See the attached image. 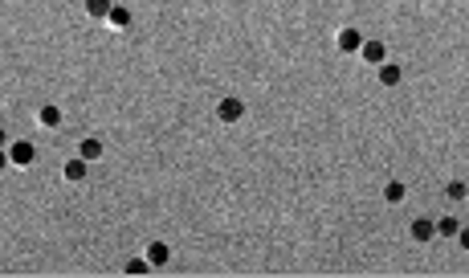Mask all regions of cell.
I'll return each instance as SVG.
<instances>
[{
    "mask_svg": "<svg viewBox=\"0 0 469 278\" xmlns=\"http://www.w3.org/2000/svg\"><path fill=\"white\" fill-rule=\"evenodd\" d=\"M61 176H66V180H70V185H82L86 176H90V164H86L82 156H74V160H70V164H66V168H61Z\"/></svg>",
    "mask_w": 469,
    "mask_h": 278,
    "instance_id": "obj_9",
    "label": "cell"
},
{
    "mask_svg": "<svg viewBox=\"0 0 469 278\" xmlns=\"http://www.w3.org/2000/svg\"><path fill=\"white\" fill-rule=\"evenodd\" d=\"M143 258L151 262V270H164V266H168V262H171V250H168V241H151Z\"/></svg>",
    "mask_w": 469,
    "mask_h": 278,
    "instance_id": "obj_6",
    "label": "cell"
},
{
    "mask_svg": "<svg viewBox=\"0 0 469 278\" xmlns=\"http://www.w3.org/2000/svg\"><path fill=\"white\" fill-rule=\"evenodd\" d=\"M408 237H412V241H421V245H425V241H432V237H437V221H428V217H417V221L408 225Z\"/></svg>",
    "mask_w": 469,
    "mask_h": 278,
    "instance_id": "obj_7",
    "label": "cell"
},
{
    "mask_svg": "<svg viewBox=\"0 0 469 278\" xmlns=\"http://www.w3.org/2000/svg\"><path fill=\"white\" fill-rule=\"evenodd\" d=\"M457 233H461L457 217H441V221H437V237H457Z\"/></svg>",
    "mask_w": 469,
    "mask_h": 278,
    "instance_id": "obj_14",
    "label": "cell"
},
{
    "mask_svg": "<svg viewBox=\"0 0 469 278\" xmlns=\"http://www.w3.org/2000/svg\"><path fill=\"white\" fill-rule=\"evenodd\" d=\"M376 74H380V86H400V78H404V70H400L396 62H384V66H376Z\"/></svg>",
    "mask_w": 469,
    "mask_h": 278,
    "instance_id": "obj_10",
    "label": "cell"
},
{
    "mask_svg": "<svg viewBox=\"0 0 469 278\" xmlns=\"http://www.w3.org/2000/svg\"><path fill=\"white\" fill-rule=\"evenodd\" d=\"M111 4H115V0H86V17H94V21H106Z\"/></svg>",
    "mask_w": 469,
    "mask_h": 278,
    "instance_id": "obj_13",
    "label": "cell"
},
{
    "mask_svg": "<svg viewBox=\"0 0 469 278\" xmlns=\"http://www.w3.org/2000/svg\"><path fill=\"white\" fill-rule=\"evenodd\" d=\"M359 57H363L367 66H384V62H387V46H384V41H376V37H372V41L363 37V46H359Z\"/></svg>",
    "mask_w": 469,
    "mask_h": 278,
    "instance_id": "obj_5",
    "label": "cell"
},
{
    "mask_svg": "<svg viewBox=\"0 0 469 278\" xmlns=\"http://www.w3.org/2000/svg\"><path fill=\"white\" fill-rule=\"evenodd\" d=\"M106 21H111L115 29H127V25H131V8H127V4H111V12H106Z\"/></svg>",
    "mask_w": 469,
    "mask_h": 278,
    "instance_id": "obj_12",
    "label": "cell"
},
{
    "mask_svg": "<svg viewBox=\"0 0 469 278\" xmlns=\"http://www.w3.org/2000/svg\"><path fill=\"white\" fill-rule=\"evenodd\" d=\"M61 106H53V102H45V106H37V123H41L45 131H53V127H61Z\"/></svg>",
    "mask_w": 469,
    "mask_h": 278,
    "instance_id": "obj_8",
    "label": "cell"
},
{
    "mask_svg": "<svg viewBox=\"0 0 469 278\" xmlns=\"http://www.w3.org/2000/svg\"><path fill=\"white\" fill-rule=\"evenodd\" d=\"M78 156H82L86 164H98V160L106 156V143L98 136H86V139H78Z\"/></svg>",
    "mask_w": 469,
    "mask_h": 278,
    "instance_id": "obj_4",
    "label": "cell"
},
{
    "mask_svg": "<svg viewBox=\"0 0 469 278\" xmlns=\"http://www.w3.org/2000/svg\"><path fill=\"white\" fill-rule=\"evenodd\" d=\"M445 196H449V201H466L469 185H466V180H449V185H445Z\"/></svg>",
    "mask_w": 469,
    "mask_h": 278,
    "instance_id": "obj_15",
    "label": "cell"
},
{
    "mask_svg": "<svg viewBox=\"0 0 469 278\" xmlns=\"http://www.w3.org/2000/svg\"><path fill=\"white\" fill-rule=\"evenodd\" d=\"M147 270H151V262H147V258H131V262H123V275H147Z\"/></svg>",
    "mask_w": 469,
    "mask_h": 278,
    "instance_id": "obj_16",
    "label": "cell"
},
{
    "mask_svg": "<svg viewBox=\"0 0 469 278\" xmlns=\"http://www.w3.org/2000/svg\"><path fill=\"white\" fill-rule=\"evenodd\" d=\"M384 201H387V205L408 201V185H404V180H387V185H384Z\"/></svg>",
    "mask_w": 469,
    "mask_h": 278,
    "instance_id": "obj_11",
    "label": "cell"
},
{
    "mask_svg": "<svg viewBox=\"0 0 469 278\" xmlns=\"http://www.w3.org/2000/svg\"><path fill=\"white\" fill-rule=\"evenodd\" d=\"M216 119H220V123H229V127H233V123H241V119H245V98H237V94L220 98V102H216Z\"/></svg>",
    "mask_w": 469,
    "mask_h": 278,
    "instance_id": "obj_1",
    "label": "cell"
},
{
    "mask_svg": "<svg viewBox=\"0 0 469 278\" xmlns=\"http://www.w3.org/2000/svg\"><path fill=\"white\" fill-rule=\"evenodd\" d=\"M453 241H457V245H461V250H466V254H469V230H466V225H461V233H457Z\"/></svg>",
    "mask_w": 469,
    "mask_h": 278,
    "instance_id": "obj_17",
    "label": "cell"
},
{
    "mask_svg": "<svg viewBox=\"0 0 469 278\" xmlns=\"http://www.w3.org/2000/svg\"><path fill=\"white\" fill-rule=\"evenodd\" d=\"M4 143H8V139H4V131H0V147H4Z\"/></svg>",
    "mask_w": 469,
    "mask_h": 278,
    "instance_id": "obj_19",
    "label": "cell"
},
{
    "mask_svg": "<svg viewBox=\"0 0 469 278\" xmlns=\"http://www.w3.org/2000/svg\"><path fill=\"white\" fill-rule=\"evenodd\" d=\"M359 46H363V33L355 25H343L339 33H335V49L339 53H359Z\"/></svg>",
    "mask_w": 469,
    "mask_h": 278,
    "instance_id": "obj_3",
    "label": "cell"
},
{
    "mask_svg": "<svg viewBox=\"0 0 469 278\" xmlns=\"http://www.w3.org/2000/svg\"><path fill=\"white\" fill-rule=\"evenodd\" d=\"M4 168H12V164H8V147H0V172H4Z\"/></svg>",
    "mask_w": 469,
    "mask_h": 278,
    "instance_id": "obj_18",
    "label": "cell"
},
{
    "mask_svg": "<svg viewBox=\"0 0 469 278\" xmlns=\"http://www.w3.org/2000/svg\"><path fill=\"white\" fill-rule=\"evenodd\" d=\"M33 160H37V147H33L29 139L8 143V164H12V168H33Z\"/></svg>",
    "mask_w": 469,
    "mask_h": 278,
    "instance_id": "obj_2",
    "label": "cell"
}]
</instances>
